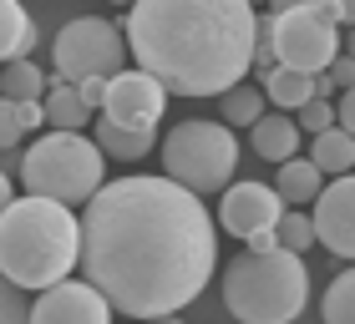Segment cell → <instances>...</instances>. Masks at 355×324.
<instances>
[{"mask_svg": "<svg viewBox=\"0 0 355 324\" xmlns=\"http://www.w3.org/2000/svg\"><path fill=\"white\" fill-rule=\"evenodd\" d=\"M218 233L203 198L168 177H112L82 208V279L127 319H168L208 289Z\"/></svg>", "mask_w": 355, "mask_h": 324, "instance_id": "1", "label": "cell"}, {"mask_svg": "<svg viewBox=\"0 0 355 324\" xmlns=\"http://www.w3.org/2000/svg\"><path fill=\"white\" fill-rule=\"evenodd\" d=\"M122 36L168 96H223L254 71L259 15L244 0H137Z\"/></svg>", "mask_w": 355, "mask_h": 324, "instance_id": "2", "label": "cell"}, {"mask_svg": "<svg viewBox=\"0 0 355 324\" xmlns=\"http://www.w3.org/2000/svg\"><path fill=\"white\" fill-rule=\"evenodd\" d=\"M82 264V218L46 198H15L0 218V279L15 289H46L67 284Z\"/></svg>", "mask_w": 355, "mask_h": 324, "instance_id": "3", "label": "cell"}, {"mask_svg": "<svg viewBox=\"0 0 355 324\" xmlns=\"http://www.w3.org/2000/svg\"><path fill=\"white\" fill-rule=\"evenodd\" d=\"M304 304H310V269L295 253L244 249L223 264V309L239 324H295Z\"/></svg>", "mask_w": 355, "mask_h": 324, "instance_id": "4", "label": "cell"}, {"mask_svg": "<svg viewBox=\"0 0 355 324\" xmlns=\"http://www.w3.org/2000/svg\"><path fill=\"white\" fill-rule=\"evenodd\" d=\"M21 183H26V198H46V203H61V208H76V203L87 208L107 183V157L82 132H46L21 157Z\"/></svg>", "mask_w": 355, "mask_h": 324, "instance_id": "5", "label": "cell"}, {"mask_svg": "<svg viewBox=\"0 0 355 324\" xmlns=\"http://www.w3.org/2000/svg\"><path fill=\"white\" fill-rule=\"evenodd\" d=\"M157 162H163V177L178 188H188L193 198H208V192L234 188L239 172V137L234 127H223L214 117H188L178 122L173 132L157 147Z\"/></svg>", "mask_w": 355, "mask_h": 324, "instance_id": "6", "label": "cell"}, {"mask_svg": "<svg viewBox=\"0 0 355 324\" xmlns=\"http://www.w3.org/2000/svg\"><path fill=\"white\" fill-rule=\"evenodd\" d=\"M274 41V61L300 76H320L340 56V0H295L259 15Z\"/></svg>", "mask_w": 355, "mask_h": 324, "instance_id": "7", "label": "cell"}, {"mask_svg": "<svg viewBox=\"0 0 355 324\" xmlns=\"http://www.w3.org/2000/svg\"><path fill=\"white\" fill-rule=\"evenodd\" d=\"M51 81L82 87V81H112L127 71V36L122 26H112L107 15H76L56 30L51 41Z\"/></svg>", "mask_w": 355, "mask_h": 324, "instance_id": "8", "label": "cell"}, {"mask_svg": "<svg viewBox=\"0 0 355 324\" xmlns=\"http://www.w3.org/2000/svg\"><path fill=\"white\" fill-rule=\"evenodd\" d=\"M168 111V91L157 87L148 71H122L107 81V102H102V122L122 127V132H153L157 137V122Z\"/></svg>", "mask_w": 355, "mask_h": 324, "instance_id": "9", "label": "cell"}, {"mask_svg": "<svg viewBox=\"0 0 355 324\" xmlns=\"http://www.w3.org/2000/svg\"><path fill=\"white\" fill-rule=\"evenodd\" d=\"M284 218V203L274 183H234L218 192V228L234 238H254V233H274Z\"/></svg>", "mask_w": 355, "mask_h": 324, "instance_id": "10", "label": "cell"}, {"mask_svg": "<svg viewBox=\"0 0 355 324\" xmlns=\"http://www.w3.org/2000/svg\"><path fill=\"white\" fill-rule=\"evenodd\" d=\"M112 304L87 279H67L31 299V324H112Z\"/></svg>", "mask_w": 355, "mask_h": 324, "instance_id": "11", "label": "cell"}, {"mask_svg": "<svg viewBox=\"0 0 355 324\" xmlns=\"http://www.w3.org/2000/svg\"><path fill=\"white\" fill-rule=\"evenodd\" d=\"M310 218H315V243H325L335 258H350L355 264V172L325 183Z\"/></svg>", "mask_w": 355, "mask_h": 324, "instance_id": "12", "label": "cell"}, {"mask_svg": "<svg viewBox=\"0 0 355 324\" xmlns=\"http://www.w3.org/2000/svg\"><path fill=\"white\" fill-rule=\"evenodd\" d=\"M254 152L274 168H284V162H295L300 152V122L284 117V111H264L259 122H254Z\"/></svg>", "mask_w": 355, "mask_h": 324, "instance_id": "13", "label": "cell"}, {"mask_svg": "<svg viewBox=\"0 0 355 324\" xmlns=\"http://www.w3.org/2000/svg\"><path fill=\"white\" fill-rule=\"evenodd\" d=\"M31 46H36L31 10L15 6V0H0V66H10V61H31Z\"/></svg>", "mask_w": 355, "mask_h": 324, "instance_id": "14", "label": "cell"}, {"mask_svg": "<svg viewBox=\"0 0 355 324\" xmlns=\"http://www.w3.org/2000/svg\"><path fill=\"white\" fill-rule=\"evenodd\" d=\"M274 192H279L284 208H304V203H315L320 192H325V177H320V168L310 157H295V162H284V168H279Z\"/></svg>", "mask_w": 355, "mask_h": 324, "instance_id": "15", "label": "cell"}, {"mask_svg": "<svg viewBox=\"0 0 355 324\" xmlns=\"http://www.w3.org/2000/svg\"><path fill=\"white\" fill-rule=\"evenodd\" d=\"M41 111H46V127H51V132H82L87 122H96L92 111L82 107L76 87H67V81H51V87H46Z\"/></svg>", "mask_w": 355, "mask_h": 324, "instance_id": "16", "label": "cell"}, {"mask_svg": "<svg viewBox=\"0 0 355 324\" xmlns=\"http://www.w3.org/2000/svg\"><path fill=\"white\" fill-rule=\"evenodd\" d=\"M264 102L274 111H300V107H310L315 102V76H300V71H289V66H274L264 71Z\"/></svg>", "mask_w": 355, "mask_h": 324, "instance_id": "17", "label": "cell"}, {"mask_svg": "<svg viewBox=\"0 0 355 324\" xmlns=\"http://www.w3.org/2000/svg\"><path fill=\"white\" fill-rule=\"evenodd\" d=\"M310 162L320 168V177H350L355 172V137L345 132V127H330V132H320L315 137V147H310Z\"/></svg>", "mask_w": 355, "mask_h": 324, "instance_id": "18", "label": "cell"}, {"mask_svg": "<svg viewBox=\"0 0 355 324\" xmlns=\"http://www.w3.org/2000/svg\"><path fill=\"white\" fill-rule=\"evenodd\" d=\"M92 142H96V152H102L107 162H137V157H148L153 152V132H122V127H112L96 117L92 122Z\"/></svg>", "mask_w": 355, "mask_h": 324, "instance_id": "19", "label": "cell"}, {"mask_svg": "<svg viewBox=\"0 0 355 324\" xmlns=\"http://www.w3.org/2000/svg\"><path fill=\"white\" fill-rule=\"evenodd\" d=\"M46 87H51V76H46L36 61H10V66H0V96L15 107H31V102H41Z\"/></svg>", "mask_w": 355, "mask_h": 324, "instance_id": "20", "label": "cell"}, {"mask_svg": "<svg viewBox=\"0 0 355 324\" xmlns=\"http://www.w3.org/2000/svg\"><path fill=\"white\" fill-rule=\"evenodd\" d=\"M269 111V102H264V91L259 87H234V91H223L218 96V117H223V127H254Z\"/></svg>", "mask_w": 355, "mask_h": 324, "instance_id": "21", "label": "cell"}, {"mask_svg": "<svg viewBox=\"0 0 355 324\" xmlns=\"http://www.w3.org/2000/svg\"><path fill=\"white\" fill-rule=\"evenodd\" d=\"M320 319L325 324H355V269H340L320 299Z\"/></svg>", "mask_w": 355, "mask_h": 324, "instance_id": "22", "label": "cell"}, {"mask_svg": "<svg viewBox=\"0 0 355 324\" xmlns=\"http://www.w3.org/2000/svg\"><path fill=\"white\" fill-rule=\"evenodd\" d=\"M274 238H279V249H284V253L304 258V253L315 249V218H310V213H300V208H284V218H279V228H274Z\"/></svg>", "mask_w": 355, "mask_h": 324, "instance_id": "23", "label": "cell"}, {"mask_svg": "<svg viewBox=\"0 0 355 324\" xmlns=\"http://www.w3.org/2000/svg\"><path fill=\"white\" fill-rule=\"evenodd\" d=\"M0 324H31V299L10 279H0Z\"/></svg>", "mask_w": 355, "mask_h": 324, "instance_id": "24", "label": "cell"}, {"mask_svg": "<svg viewBox=\"0 0 355 324\" xmlns=\"http://www.w3.org/2000/svg\"><path fill=\"white\" fill-rule=\"evenodd\" d=\"M330 127H340V117H335V107H330V102H310V107H300V132L320 137V132H330Z\"/></svg>", "mask_w": 355, "mask_h": 324, "instance_id": "25", "label": "cell"}, {"mask_svg": "<svg viewBox=\"0 0 355 324\" xmlns=\"http://www.w3.org/2000/svg\"><path fill=\"white\" fill-rule=\"evenodd\" d=\"M21 137H26V127H21V107L0 96V152H15V142H21Z\"/></svg>", "mask_w": 355, "mask_h": 324, "instance_id": "26", "label": "cell"}, {"mask_svg": "<svg viewBox=\"0 0 355 324\" xmlns=\"http://www.w3.org/2000/svg\"><path fill=\"white\" fill-rule=\"evenodd\" d=\"M325 76L335 81V91H350V87H355V61H350V56H335V66H330Z\"/></svg>", "mask_w": 355, "mask_h": 324, "instance_id": "27", "label": "cell"}, {"mask_svg": "<svg viewBox=\"0 0 355 324\" xmlns=\"http://www.w3.org/2000/svg\"><path fill=\"white\" fill-rule=\"evenodd\" d=\"M76 96H82L87 111H102V102H107V81H82V87H76Z\"/></svg>", "mask_w": 355, "mask_h": 324, "instance_id": "28", "label": "cell"}, {"mask_svg": "<svg viewBox=\"0 0 355 324\" xmlns=\"http://www.w3.org/2000/svg\"><path fill=\"white\" fill-rule=\"evenodd\" d=\"M335 117H340V127L355 137V87H350V91H340V107H335Z\"/></svg>", "mask_w": 355, "mask_h": 324, "instance_id": "29", "label": "cell"}, {"mask_svg": "<svg viewBox=\"0 0 355 324\" xmlns=\"http://www.w3.org/2000/svg\"><path fill=\"white\" fill-rule=\"evenodd\" d=\"M15 203V192H10V177L6 172H0V218H6V208Z\"/></svg>", "mask_w": 355, "mask_h": 324, "instance_id": "30", "label": "cell"}, {"mask_svg": "<svg viewBox=\"0 0 355 324\" xmlns=\"http://www.w3.org/2000/svg\"><path fill=\"white\" fill-rule=\"evenodd\" d=\"M0 172H6V177H15V172H21V162H15L10 152H0Z\"/></svg>", "mask_w": 355, "mask_h": 324, "instance_id": "31", "label": "cell"}, {"mask_svg": "<svg viewBox=\"0 0 355 324\" xmlns=\"http://www.w3.org/2000/svg\"><path fill=\"white\" fill-rule=\"evenodd\" d=\"M340 21H345V26L355 30V0H340Z\"/></svg>", "mask_w": 355, "mask_h": 324, "instance_id": "32", "label": "cell"}, {"mask_svg": "<svg viewBox=\"0 0 355 324\" xmlns=\"http://www.w3.org/2000/svg\"><path fill=\"white\" fill-rule=\"evenodd\" d=\"M345 56L355 61V30H350V36H345Z\"/></svg>", "mask_w": 355, "mask_h": 324, "instance_id": "33", "label": "cell"}, {"mask_svg": "<svg viewBox=\"0 0 355 324\" xmlns=\"http://www.w3.org/2000/svg\"><path fill=\"white\" fill-rule=\"evenodd\" d=\"M148 324H188V319H178V314H168V319H148Z\"/></svg>", "mask_w": 355, "mask_h": 324, "instance_id": "34", "label": "cell"}]
</instances>
